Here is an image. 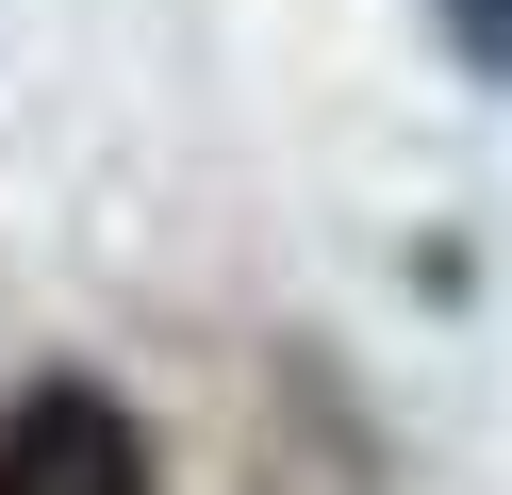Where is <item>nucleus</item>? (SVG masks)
I'll list each match as a JSON object with an SVG mask.
<instances>
[{"label":"nucleus","instance_id":"f257e3e1","mask_svg":"<svg viewBox=\"0 0 512 495\" xmlns=\"http://www.w3.org/2000/svg\"><path fill=\"white\" fill-rule=\"evenodd\" d=\"M0 495H149V429L100 380H34L0 413Z\"/></svg>","mask_w":512,"mask_h":495}]
</instances>
